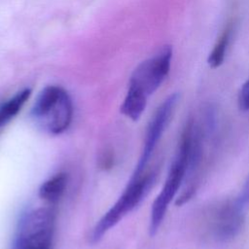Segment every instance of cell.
Wrapping results in <instances>:
<instances>
[{
  "mask_svg": "<svg viewBox=\"0 0 249 249\" xmlns=\"http://www.w3.org/2000/svg\"><path fill=\"white\" fill-rule=\"evenodd\" d=\"M31 116L38 126L48 133L57 135L71 124L73 105L67 91L58 86H48L38 95Z\"/></svg>",
  "mask_w": 249,
  "mask_h": 249,
  "instance_id": "cell-1",
  "label": "cell"
},
{
  "mask_svg": "<svg viewBox=\"0 0 249 249\" xmlns=\"http://www.w3.org/2000/svg\"><path fill=\"white\" fill-rule=\"evenodd\" d=\"M156 177L157 173L154 171L143 172L140 175L131 177L122 196L93 228L91 233V240L93 242L99 241L106 232L114 228L144 199L153 187Z\"/></svg>",
  "mask_w": 249,
  "mask_h": 249,
  "instance_id": "cell-2",
  "label": "cell"
},
{
  "mask_svg": "<svg viewBox=\"0 0 249 249\" xmlns=\"http://www.w3.org/2000/svg\"><path fill=\"white\" fill-rule=\"evenodd\" d=\"M188 170V143L186 138L181 134L178 149L167 172L163 186L153 202L149 231L151 235H155L159 231L168 206L180 189L183 187Z\"/></svg>",
  "mask_w": 249,
  "mask_h": 249,
  "instance_id": "cell-3",
  "label": "cell"
},
{
  "mask_svg": "<svg viewBox=\"0 0 249 249\" xmlns=\"http://www.w3.org/2000/svg\"><path fill=\"white\" fill-rule=\"evenodd\" d=\"M247 209L237 199H228L212 206L204 219V231L215 242H227L242 230Z\"/></svg>",
  "mask_w": 249,
  "mask_h": 249,
  "instance_id": "cell-4",
  "label": "cell"
},
{
  "mask_svg": "<svg viewBox=\"0 0 249 249\" xmlns=\"http://www.w3.org/2000/svg\"><path fill=\"white\" fill-rule=\"evenodd\" d=\"M54 215L49 208L28 212L19 222L14 249H51Z\"/></svg>",
  "mask_w": 249,
  "mask_h": 249,
  "instance_id": "cell-5",
  "label": "cell"
},
{
  "mask_svg": "<svg viewBox=\"0 0 249 249\" xmlns=\"http://www.w3.org/2000/svg\"><path fill=\"white\" fill-rule=\"evenodd\" d=\"M171 58L172 48L164 46L157 54L141 62L130 77L127 91L148 99L168 75Z\"/></svg>",
  "mask_w": 249,
  "mask_h": 249,
  "instance_id": "cell-6",
  "label": "cell"
},
{
  "mask_svg": "<svg viewBox=\"0 0 249 249\" xmlns=\"http://www.w3.org/2000/svg\"><path fill=\"white\" fill-rule=\"evenodd\" d=\"M179 101V94L172 93L166 97L154 113L145 135L143 149L136 164L132 176L140 175L144 172L159 141L166 129Z\"/></svg>",
  "mask_w": 249,
  "mask_h": 249,
  "instance_id": "cell-7",
  "label": "cell"
},
{
  "mask_svg": "<svg viewBox=\"0 0 249 249\" xmlns=\"http://www.w3.org/2000/svg\"><path fill=\"white\" fill-rule=\"evenodd\" d=\"M30 94V89H23L0 105V127L7 124L18 114Z\"/></svg>",
  "mask_w": 249,
  "mask_h": 249,
  "instance_id": "cell-8",
  "label": "cell"
},
{
  "mask_svg": "<svg viewBox=\"0 0 249 249\" xmlns=\"http://www.w3.org/2000/svg\"><path fill=\"white\" fill-rule=\"evenodd\" d=\"M67 177L64 173H57L46 180L39 189V196L49 202L57 201L64 193Z\"/></svg>",
  "mask_w": 249,
  "mask_h": 249,
  "instance_id": "cell-9",
  "label": "cell"
},
{
  "mask_svg": "<svg viewBox=\"0 0 249 249\" xmlns=\"http://www.w3.org/2000/svg\"><path fill=\"white\" fill-rule=\"evenodd\" d=\"M231 31H232L231 24H228L225 30L220 35L216 44L214 45V48L210 53L207 60L211 68H217L223 63L226 55V52L231 40Z\"/></svg>",
  "mask_w": 249,
  "mask_h": 249,
  "instance_id": "cell-10",
  "label": "cell"
},
{
  "mask_svg": "<svg viewBox=\"0 0 249 249\" xmlns=\"http://www.w3.org/2000/svg\"><path fill=\"white\" fill-rule=\"evenodd\" d=\"M238 107L241 111H249V79L242 85L238 97H237Z\"/></svg>",
  "mask_w": 249,
  "mask_h": 249,
  "instance_id": "cell-11",
  "label": "cell"
},
{
  "mask_svg": "<svg viewBox=\"0 0 249 249\" xmlns=\"http://www.w3.org/2000/svg\"><path fill=\"white\" fill-rule=\"evenodd\" d=\"M237 201L246 209L249 208V176L247 177L245 183L243 184L239 194L235 197Z\"/></svg>",
  "mask_w": 249,
  "mask_h": 249,
  "instance_id": "cell-12",
  "label": "cell"
}]
</instances>
